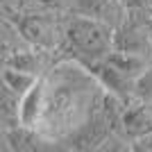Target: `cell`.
Segmentation results:
<instances>
[{
	"instance_id": "7",
	"label": "cell",
	"mask_w": 152,
	"mask_h": 152,
	"mask_svg": "<svg viewBox=\"0 0 152 152\" xmlns=\"http://www.w3.org/2000/svg\"><path fill=\"white\" fill-rule=\"evenodd\" d=\"M0 80H2V82H5L7 86H9V89H12L14 93L20 98L23 93H27V89L37 82L39 77L34 75V73H27V70H18V68L7 66V68L0 73Z\"/></svg>"
},
{
	"instance_id": "6",
	"label": "cell",
	"mask_w": 152,
	"mask_h": 152,
	"mask_svg": "<svg viewBox=\"0 0 152 152\" xmlns=\"http://www.w3.org/2000/svg\"><path fill=\"white\" fill-rule=\"evenodd\" d=\"M18 104L20 98L0 80V121L5 123V127L18 125Z\"/></svg>"
},
{
	"instance_id": "5",
	"label": "cell",
	"mask_w": 152,
	"mask_h": 152,
	"mask_svg": "<svg viewBox=\"0 0 152 152\" xmlns=\"http://www.w3.org/2000/svg\"><path fill=\"white\" fill-rule=\"evenodd\" d=\"M77 2H80V12L84 16L100 18L114 30L125 20V5L121 0H77Z\"/></svg>"
},
{
	"instance_id": "9",
	"label": "cell",
	"mask_w": 152,
	"mask_h": 152,
	"mask_svg": "<svg viewBox=\"0 0 152 152\" xmlns=\"http://www.w3.org/2000/svg\"><path fill=\"white\" fill-rule=\"evenodd\" d=\"M125 7H132V9H141V7L145 5V0H121Z\"/></svg>"
},
{
	"instance_id": "1",
	"label": "cell",
	"mask_w": 152,
	"mask_h": 152,
	"mask_svg": "<svg viewBox=\"0 0 152 152\" xmlns=\"http://www.w3.org/2000/svg\"><path fill=\"white\" fill-rule=\"evenodd\" d=\"M64 41L68 50L86 66L91 61L104 59L114 50V27L100 18L80 14L66 23Z\"/></svg>"
},
{
	"instance_id": "2",
	"label": "cell",
	"mask_w": 152,
	"mask_h": 152,
	"mask_svg": "<svg viewBox=\"0 0 152 152\" xmlns=\"http://www.w3.org/2000/svg\"><path fill=\"white\" fill-rule=\"evenodd\" d=\"M152 132V102H125L121 114V136L132 143V141L145 136Z\"/></svg>"
},
{
	"instance_id": "4",
	"label": "cell",
	"mask_w": 152,
	"mask_h": 152,
	"mask_svg": "<svg viewBox=\"0 0 152 152\" xmlns=\"http://www.w3.org/2000/svg\"><path fill=\"white\" fill-rule=\"evenodd\" d=\"M43 98H45V77H39L32 84L27 93L20 95V104H18V125L25 127H39L41 114H43Z\"/></svg>"
},
{
	"instance_id": "3",
	"label": "cell",
	"mask_w": 152,
	"mask_h": 152,
	"mask_svg": "<svg viewBox=\"0 0 152 152\" xmlns=\"http://www.w3.org/2000/svg\"><path fill=\"white\" fill-rule=\"evenodd\" d=\"M18 32L27 43L41 50H52L57 45V25L50 16H25L18 20Z\"/></svg>"
},
{
	"instance_id": "8",
	"label": "cell",
	"mask_w": 152,
	"mask_h": 152,
	"mask_svg": "<svg viewBox=\"0 0 152 152\" xmlns=\"http://www.w3.org/2000/svg\"><path fill=\"white\" fill-rule=\"evenodd\" d=\"M132 150H141V152H152V132L145 134V136H141V139L132 141Z\"/></svg>"
}]
</instances>
